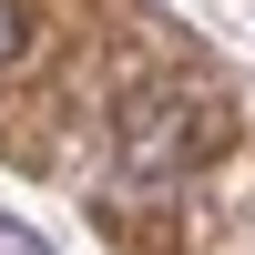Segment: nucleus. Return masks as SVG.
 I'll list each match as a JSON object with an SVG mask.
<instances>
[{
    "label": "nucleus",
    "mask_w": 255,
    "mask_h": 255,
    "mask_svg": "<svg viewBox=\"0 0 255 255\" xmlns=\"http://www.w3.org/2000/svg\"><path fill=\"white\" fill-rule=\"evenodd\" d=\"M225 143V113L215 102H143L133 123H123V174L133 184H163V174H184V163H204Z\"/></svg>",
    "instance_id": "1"
},
{
    "label": "nucleus",
    "mask_w": 255,
    "mask_h": 255,
    "mask_svg": "<svg viewBox=\"0 0 255 255\" xmlns=\"http://www.w3.org/2000/svg\"><path fill=\"white\" fill-rule=\"evenodd\" d=\"M20 51V0H0V61Z\"/></svg>",
    "instance_id": "2"
},
{
    "label": "nucleus",
    "mask_w": 255,
    "mask_h": 255,
    "mask_svg": "<svg viewBox=\"0 0 255 255\" xmlns=\"http://www.w3.org/2000/svg\"><path fill=\"white\" fill-rule=\"evenodd\" d=\"M0 255H51L41 235H20V225H0Z\"/></svg>",
    "instance_id": "3"
}]
</instances>
